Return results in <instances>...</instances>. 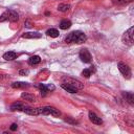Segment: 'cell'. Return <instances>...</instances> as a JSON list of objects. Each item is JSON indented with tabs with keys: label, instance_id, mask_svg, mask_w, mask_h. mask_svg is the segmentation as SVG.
<instances>
[{
	"label": "cell",
	"instance_id": "cell-20",
	"mask_svg": "<svg viewBox=\"0 0 134 134\" xmlns=\"http://www.w3.org/2000/svg\"><path fill=\"white\" fill-rule=\"evenodd\" d=\"M69 8H70V4H67V3H61V4H59V6H58V10H60V12H62V13L67 12Z\"/></svg>",
	"mask_w": 134,
	"mask_h": 134
},
{
	"label": "cell",
	"instance_id": "cell-27",
	"mask_svg": "<svg viewBox=\"0 0 134 134\" xmlns=\"http://www.w3.org/2000/svg\"><path fill=\"white\" fill-rule=\"evenodd\" d=\"M17 128H18L17 124H12V126H10V130H12V131H15V130H17Z\"/></svg>",
	"mask_w": 134,
	"mask_h": 134
},
{
	"label": "cell",
	"instance_id": "cell-19",
	"mask_svg": "<svg viewBox=\"0 0 134 134\" xmlns=\"http://www.w3.org/2000/svg\"><path fill=\"white\" fill-rule=\"evenodd\" d=\"M71 26V22L69 20H63L60 23V28L61 29H68Z\"/></svg>",
	"mask_w": 134,
	"mask_h": 134
},
{
	"label": "cell",
	"instance_id": "cell-5",
	"mask_svg": "<svg viewBox=\"0 0 134 134\" xmlns=\"http://www.w3.org/2000/svg\"><path fill=\"white\" fill-rule=\"evenodd\" d=\"M80 59L84 62V63H90L92 61V57L90 54V52L87 49H82L80 51Z\"/></svg>",
	"mask_w": 134,
	"mask_h": 134
},
{
	"label": "cell",
	"instance_id": "cell-1",
	"mask_svg": "<svg viewBox=\"0 0 134 134\" xmlns=\"http://www.w3.org/2000/svg\"><path fill=\"white\" fill-rule=\"evenodd\" d=\"M87 40V36L80 31V30H74V31H71L66 38H65V42L66 43H79V44H82L84 43L85 41Z\"/></svg>",
	"mask_w": 134,
	"mask_h": 134
},
{
	"label": "cell",
	"instance_id": "cell-8",
	"mask_svg": "<svg viewBox=\"0 0 134 134\" xmlns=\"http://www.w3.org/2000/svg\"><path fill=\"white\" fill-rule=\"evenodd\" d=\"M41 34L38 32V31H28V32H25L22 35V38L24 39H39L41 38Z\"/></svg>",
	"mask_w": 134,
	"mask_h": 134
},
{
	"label": "cell",
	"instance_id": "cell-3",
	"mask_svg": "<svg viewBox=\"0 0 134 134\" xmlns=\"http://www.w3.org/2000/svg\"><path fill=\"white\" fill-rule=\"evenodd\" d=\"M117 67H118L119 71L121 72V74H122L127 80H130V79H131L132 72H131L130 67H129L127 64H125V63H122V62H119V63L117 64Z\"/></svg>",
	"mask_w": 134,
	"mask_h": 134
},
{
	"label": "cell",
	"instance_id": "cell-2",
	"mask_svg": "<svg viewBox=\"0 0 134 134\" xmlns=\"http://www.w3.org/2000/svg\"><path fill=\"white\" fill-rule=\"evenodd\" d=\"M39 111H40V114H44V115H52V116H60L61 115V112L55 109L54 107H51V106H46V107H42V108H39Z\"/></svg>",
	"mask_w": 134,
	"mask_h": 134
},
{
	"label": "cell",
	"instance_id": "cell-4",
	"mask_svg": "<svg viewBox=\"0 0 134 134\" xmlns=\"http://www.w3.org/2000/svg\"><path fill=\"white\" fill-rule=\"evenodd\" d=\"M133 31H134V27H130L122 36V42L129 46H131L133 44Z\"/></svg>",
	"mask_w": 134,
	"mask_h": 134
},
{
	"label": "cell",
	"instance_id": "cell-23",
	"mask_svg": "<svg viewBox=\"0 0 134 134\" xmlns=\"http://www.w3.org/2000/svg\"><path fill=\"white\" fill-rule=\"evenodd\" d=\"M38 87H39V88H40V90H41V94H42L43 96H45V95H46V92H47L46 86H45L44 84H39V85H38Z\"/></svg>",
	"mask_w": 134,
	"mask_h": 134
},
{
	"label": "cell",
	"instance_id": "cell-10",
	"mask_svg": "<svg viewBox=\"0 0 134 134\" xmlns=\"http://www.w3.org/2000/svg\"><path fill=\"white\" fill-rule=\"evenodd\" d=\"M23 112H25L26 114H29V115H38V114H40L39 108H32V107H25Z\"/></svg>",
	"mask_w": 134,
	"mask_h": 134
},
{
	"label": "cell",
	"instance_id": "cell-18",
	"mask_svg": "<svg viewBox=\"0 0 134 134\" xmlns=\"http://www.w3.org/2000/svg\"><path fill=\"white\" fill-rule=\"evenodd\" d=\"M41 62V58L39 57V55H32V57H30L29 59H28V63L30 64V65H37V64H39Z\"/></svg>",
	"mask_w": 134,
	"mask_h": 134
},
{
	"label": "cell",
	"instance_id": "cell-21",
	"mask_svg": "<svg viewBox=\"0 0 134 134\" xmlns=\"http://www.w3.org/2000/svg\"><path fill=\"white\" fill-rule=\"evenodd\" d=\"M133 2V0H112V3L115 5H125Z\"/></svg>",
	"mask_w": 134,
	"mask_h": 134
},
{
	"label": "cell",
	"instance_id": "cell-12",
	"mask_svg": "<svg viewBox=\"0 0 134 134\" xmlns=\"http://www.w3.org/2000/svg\"><path fill=\"white\" fill-rule=\"evenodd\" d=\"M17 58V53L14 52V51H7L3 54V59L6 60V61H13Z\"/></svg>",
	"mask_w": 134,
	"mask_h": 134
},
{
	"label": "cell",
	"instance_id": "cell-28",
	"mask_svg": "<svg viewBox=\"0 0 134 134\" xmlns=\"http://www.w3.org/2000/svg\"><path fill=\"white\" fill-rule=\"evenodd\" d=\"M25 26H26V27H31V25H30V22H29V21H26V23H25Z\"/></svg>",
	"mask_w": 134,
	"mask_h": 134
},
{
	"label": "cell",
	"instance_id": "cell-11",
	"mask_svg": "<svg viewBox=\"0 0 134 134\" xmlns=\"http://www.w3.org/2000/svg\"><path fill=\"white\" fill-rule=\"evenodd\" d=\"M8 20L10 22H17L19 20V15L15 10H8Z\"/></svg>",
	"mask_w": 134,
	"mask_h": 134
},
{
	"label": "cell",
	"instance_id": "cell-13",
	"mask_svg": "<svg viewBox=\"0 0 134 134\" xmlns=\"http://www.w3.org/2000/svg\"><path fill=\"white\" fill-rule=\"evenodd\" d=\"M21 97L23 99H25V100H28V102H36V99H37L34 94H30L28 92H23L21 94Z\"/></svg>",
	"mask_w": 134,
	"mask_h": 134
},
{
	"label": "cell",
	"instance_id": "cell-16",
	"mask_svg": "<svg viewBox=\"0 0 134 134\" xmlns=\"http://www.w3.org/2000/svg\"><path fill=\"white\" fill-rule=\"evenodd\" d=\"M124 96L130 105H134V96L131 92H124Z\"/></svg>",
	"mask_w": 134,
	"mask_h": 134
},
{
	"label": "cell",
	"instance_id": "cell-26",
	"mask_svg": "<svg viewBox=\"0 0 134 134\" xmlns=\"http://www.w3.org/2000/svg\"><path fill=\"white\" fill-rule=\"evenodd\" d=\"M45 86H46V89H47V91H48V90H50V91L54 90V86H53L52 84H47V85H45Z\"/></svg>",
	"mask_w": 134,
	"mask_h": 134
},
{
	"label": "cell",
	"instance_id": "cell-25",
	"mask_svg": "<svg viewBox=\"0 0 134 134\" xmlns=\"http://www.w3.org/2000/svg\"><path fill=\"white\" fill-rule=\"evenodd\" d=\"M28 73H29V71H28L27 69H22V70L19 71V74H20V75H26V74H28Z\"/></svg>",
	"mask_w": 134,
	"mask_h": 134
},
{
	"label": "cell",
	"instance_id": "cell-17",
	"mask_svg": "<svg viewBox=\"0 0 134 134\" xmlns=\"http://www.w3.org/2000/svg\"><path fill=\"white\" fill-rule=\"evenodd\" d=\"M46 35L49 36V37H51V38H57V37H59L60 32H59V30L55 29V28H50V29H48V30L46 31Z\"/></svg>",
	"mask_w": 134,
	"mask_h": 134
},
{
	"label": "cell",
	"instance_id": "cell-7",
	"mask_svg": "<svg viewBox=\"0 0 134 134\" xmlns=\"http://www.w3.org/2000/svg\"><path fill=\"white\" fill-rule=\"evenodd\" d=\"M88 116H89L90 121H92L93 124H95V125H102V124H103L102 118H100V117H98L94 112L90 111V112H89V114H88Z\"/></svg>",
	"mask_w": 134,
	"mask_h": 134
},
{
	"label": "cell",
	"instance_id": "cell-9",
	"mask_svg": "<svg viewBox=\"0 0 134 134\" xmlns=\"http://www.w3.org/2000/svg\"><path fill=\"white\" fill-rule=\"evenodd\" d=\"M61 87H62L64 90H66L67 92H70V93H76V92H77V89H76L75 87H73L72 85L67 84V83L61 84Z\"/></svg>",
	"mask_w": 134,
	"mask_h": 134
},
{
	"label": "cell",
	"instance_id": "cell-14",
	"mask_svg": "<svg viewBox=\"0 0 134 134\" xmlns=\"http://www.w3.org/2000/svg\"><path fill=\"white\" fill-rule=\"evenodd\" d=\"M26 106H24L23 104H21V103H14L12 106H10V110L12 111H23L24 110V108H25Z\"/></svg>",
	"mask_w": 134,
	"mask_h": 134
},
{
	"label": "cell",
	"instance_id": "cell-15",
	"mask_svg": "<svg viewBox=\"0 0 134 134\" xmlns=\"http://www.w3.org/2000/svg\"><path fill=\"white\" fill-rule=\"evenodd\" d=\"M94 71H95L94 66H91L90 68H86V69H84V70L82 71V75L88 79V77H90V75H91L92 72H94Z\"/></svg>",
	"mask_w": 134,
	"mask_h": 134
},
{
	"label": "cell",
	"instance_id": "cell-29",
	"mask_svg": "<svg viewBox=\"0 0 134 134\" xmlns=\"http://www.w3.org/2000/svg\"><path fill=\"white\" fill-rule=\"evenodd\" d=\"M45 15H46V16H48V15H50V13H49V12H46V13H45Z\"/></svg>",
	"mask_w": 134,
	"mask_h": 134
},
{
	"label": "cell",
	"instance_id": "cell-24",
	"mask_svg": "<svg viewBox=\"0 0 134 134\" xmlns=\"http://www.w3.org/2000/svg\"><path fill=\"white\" fill-rule=\"evenodd\" d=\"M6 20H8V10L4 12V13L0 16V22H4V21H6Z\"/></svg>",
	"mask_w": 134,
	"mask_h": 134
},
{
	"label": "cell",
	"instance_id": "cell-6",
	"mask_svg": "<svg viewBox=\"0 0 134 134\" xmlns=\"http://www.w3.org/2000/svg\"><path fill=\"white\" fill-rule=\"evenodd\" d=\"M64 81H65V83L70 84V85H72L73 87H75L77 90H81V89L84 88V85H83L80 81H77V80H74V79H71V77H65Z\"/></svg>",
	"mask_w": 134,
	"mask_h": 134
},
{
	"label": "cell",
	"instance_id": "cell-22",
	"mask_svg": "<svg viewBox=\"0 0 134 134\" xmlns=\"http://www.w3.org/2000/svg\"><path fill=\"white\" fill-rule=\"evenodd\" d=\"M26 86H27V84L23 83V82H15L12 84L13 88H22V87H26Z\"/></svg>",
	"mask_w": 134,
	"mask_h": 134
},
{
	"label": "cell",
	"instance_id": "cell-30",
	"mask_svg": "<svg viewBox=\"0 0 134 134\" xmlns=\"http://www.w3.org/2000/svg\"><path fill=\"white\" fill-rule=\"evenodd\" d=\"M2 79H3V75H2V74H0V81H1Z\"/></svg>",
	"mask_w": 134,
	"mask_h": 134
}]
</instances>
